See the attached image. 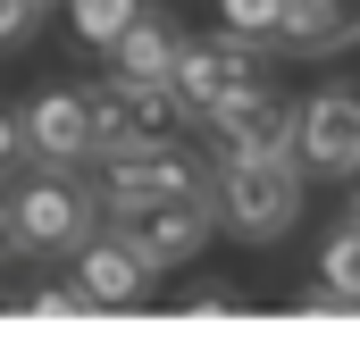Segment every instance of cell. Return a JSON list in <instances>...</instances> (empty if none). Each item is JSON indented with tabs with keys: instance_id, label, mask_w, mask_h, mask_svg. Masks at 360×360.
Here are the masks:
<instances>
[{
	"instance_id": "1",
	"label": "cell",
	"mask_w": 360,
	"mask_h": 360,
	"mask_svg": "<svg viewBox=\"0 0 360 360\" xmlns=\"http://www.w3.org/2000/svg\"><path fill=\"white\" fill-rule=\"evenodd\" d=\"M92 218H109V235H117L143 269H184V260L210 243V226H218V210H210L201 193H101Z\"/></svg>"
},
{
	"instance_id": "2",
	"label": "cell",
	"mask_w": 360,
	"mask_h": 360,
	"mask_svg": "<svg viewBox=\"0 0 360 360\" xmlns=\"http://www.w3.org/2000/svg\"><path fill=\"white\" fill-rule=\"evenodd\" d=\"M210 210L243 235V243H276L302 218V160L293 151H260V160H218L210 168Z\"/></svg>"
},
{
	"instance_id": "3",
	"label": "cell",
	"mask_w": 360,
	"mask_h": 360,
	"mask_svg": "<svg viewBox=\"0 0 360 360\" xmlns=\"http://www.w3.org/2000/svg\"><path fill=\"white\" fill-rule=\"evenodd\" d=\"M92 109V151H151V143H176L184 134V109L176 84H134V76H109V84L84 92Z\"/></svg>"
},
{
	"instance_id": "4",
	"label": "cell",
	"mask_w": 360,
	"mask_h": 360,
	"mask_svg": "<svg viewBox=\"0 0 360 360\" xmlns=\"http://www.w3.org/2000/svg\"><path fill=\"white\" fill-rule=\"evenodd\" d=\"M293 160H302V176H352L360 168V101L344 84L319 101H293Z\"/></svg>"
},
{
	"instance_id": "5",
	"label": "cell",
	"mask_w": 360,
	"mask_h": 360,
	"mask_svg": "<svg viewBox=\"0 0 360 360\" xmlns=\"http://www.w3.org/2000/svg\"><path fill=\"white\" fill-rule=\"evenodd\" d=\"M92 235V193L68 176H34L8 201V243H34V252H76Z\"/></svg>"
},
{
	"instance_id": "6",
	"label": "cell",
	"mask_w": 360,
	"mask_h": 360,
	"mask_svg": "<svg viewBox=\"0 0 360 360\" xmlns=\"http://www.w3.org/2000/svg\"><path fill=\"white\" fill-rule=\"evenodd\" d=\"M168 84H176V101L193 109V117H210L218 101H235V92L260 84V59H252V42H235V34H218V42H184Z\"/></svg>"
},
{
	"instance_id": "7",
	"label": "cell",
	"mask_w": 360,
	"mask_h": 360,
	"mask_svg": "<svg viewBox=\"0 0 360 360\" xmlns=\"http://www.w3.org/2000/svg\"><path fill=\"white\" fill-rule=\"evenodd\" d=\"M210 126H218L226 160H260V151H293V101H276L269 84H252V92H235V101H218V109H210Z\"/></svg>"
},
{
	"instance_id": "8",
	"label": "cell",
	"mask_w": 360,
	"mask_h": 360,
	"mask_svg": "<svg viewBox=\"0 0 360 360\" xmlns=\"http://www.w3.org/2000/svg\"><path fill=\"white\" fill-rule=\"evenodd\" d=\"M151 276L160 269H143L117 235H101V243H76V293H84L92 310H143V293H151Z\"/></svg>"
},
{
	"instance_id": "9",
	"label": "cell",
	"mask_w": 360,
	"mask_h": 360,
	"mask_svg": "<svg viewBox=\"0 0 360 360\" xmlns=\"http://www.w3.org/2000/svg\"><path fill=\"white\" fill-rule=\"evenodd\" d=\"M17 134H25V151H42V160H92V109H84V92L76 84H59V92H34L25 101V117H17Z\"/></svg>"
},
{
	"instance_id": "10",
	"label": "cell",
	"mask_w": 360,
	"mask_h": 360,
	"mask_svg": "<svg viewBox=\"0 0 360 360\" xmlns=\"http://www.w3.org/2000/svg\"><path fill=\"white\" fill-rule=\"evenodd\" d=\"M276 51H293V59H335V51H352V0H285L269 25Z\"/></svg>"
},
{
	"instance_id": "11",
	"label": "cell",
	"mask_w": 360,
	"mask_h": 360,
	"mask_svg": "<svg viewBox=\"0 0 360 360\" xmlns=\"http://www.w3.org/2000/svg\"><path fill=\"white\" fill-rule=\"evenodd\" d=\"M101 51H109V76H134V84H168V76H176V51H184V34L134 8V17H126V25H117L109 42H101Z\"/></svg>"
},
{
	"instance_id": "12",
	"label": "cell",
	"mask_w": 360,
	"mask_h": 360,
	"mask_svg": "<svg viewBox=\"0 0 360 360\" xmlns=\"http://www.w3.org/2000/svg\"><path fill=\"white\" fill-rule=\"evenodd\" d=\"M352 243H360L352 218H335V226H327V310H335V319L352 310V285H360V252Z\"/></svg>"
},
{
	"instance_id": "13",
	"label": "cell",
	"mask_w": 360,
	"mask_h": 360,
	"mask_svg": "<svg viewBox=\"0 0 360 360\" xmlns=\"http://www.w3.org/2000/svg\"><path fill=\"white\" fill-rule=\"evenodd\" d=\"M134 8H143V0H68V25H76V42H92V51H101V42H109Z\"/></svg>"
},
{
	"instance_id": "14",
	"label": "cell",
	"mask_w": 360,
	"mask_h": 360,
	"mask_svg": "<svg viewBox=\"0 0 360 360\" xmlns=\"http://www.w3.org/2000/svg\"><path fill=\"white\" fill-rule=\"evenodd\" d=\"M17 310H34V319H92V302L76 293V276H68V285H25Z\"/></svg>"
},
{
	"instance_id": "15",
	"label": "cell",
	"mask_w": 360,
	"mask_h": 360,
	"mask_svg": "<svg viewBox=\"0 0 360 360\" xmlns=\"http://www.w3.org/2000/svg\"><path fill=\"white\" fill-rule=\"evenodd\" d=\"M276 8H285V0H218V25H226L235 42H269Z\"/></svg>"
},
{
	"instance_id": "16",
	"label": "cell",
	"mask_w": 360,
	"mask_h": 360,
	"mask_svg": "<svg viewBox=\"0 0 360 360\" xmlns=\"http://www.w3.org/2000/svg\"><path fill=\"white\" fill-rule=\"evenodd\" d=\"M176 310H193V319H226V310H243V293H235V285H201V293H184Z\"/></svg>"
},
{
	"instance_id": "17",
	"label": "cell",
	"mask_w": 360,
	"mask_h": 360,
	"mask_svg": "<svg viewBox=\"0 0 360 360\" xmlns=\"http://www.w3.org/2000/svg\"><path fill=\"white\" fill-rule=\"evenodd\" d=\"M34 34V0H0V51H17Z\"/></svg>"
},
{
	"instance_id": "18",
	"label": "cell",
	"mask_w": 360,
	"mask_h": 360,
	"mask_svg": "<svg viewBox=\"0 0 360 360\" xmlns=\"http://www.w3.org/2000/svg\"><path fill=\"white\" fill-rule=\"evenodd\" d=\"M17 160H25V134H17V117H8V109H0V176H8V168H17Z\"/></svg>"
},
{
	"instance_id": "19",
	"label": "cell",
	"mask_w": 360,
	"mask_h": 360,
	"mask_svg": "<svg viewBox=\"0 0 360 360\" xmlns=\"http://www.w3.org/2000/svg\"><path fill=\"white\" fill-rule=\"evenodd\" d=\"M0 252H8V201H0Z\"/></svg>"
}]
</instances>
